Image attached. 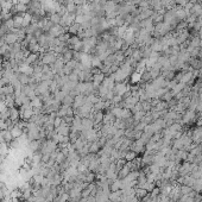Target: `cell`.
<instances>
[{
    "instance_id": "cell-11",
    "label": "cell",
    "mask_w": 202,
    "mask_h": 202,
    "mask_svg": "<svg viewBox=\"0 0 202 202\" xmlns=\"http://www.w3.org/2000/svg\"><path fill=\"white\" fill-rule=\"evenodd\" d=\"M121 199H123V191L120 190L109 194V202H121Z\"/></svg>"
},
{
    "instance_id": "cell-26",
    "label": "cell",
    "mask_w": 202,
    "mask_h": 202,
    "mask_svg": "<svg viewBox=\"0 0 202 202\" xmlns=\"http://www.w3.org/2000/svg\"><path fill=\"white\" fill-rule=\"evenodd\" d=\"M145 1H148V0H145Z\"/></svg>"
},
{
    "instance_id": "cell-13",
    "label": "cell",
    "mask_w": 202,
    "mask_h": 202,
    "mask_svg": "<svg viewBox=\"0 0 202 202\" xmlns=\"http://www.w3.org/2000/svg\"><path fill=\"white\" fill-rule=\"evenodd\" d=\"M0 133H1V136H2V138H4V140H5L6 144H10V143L13 140V137H12L10 130H1Z\"/></svg>"
},
{
    "instance_id": "cell-3",
    "label": "cell",
    "mask_w": 202,
    "mask_h": 202,
    "mask_svg": "<svg viewBox=\"0 0 202 202\" xmlns=\"http://www.w3.org/2000/svg\"><path fill=\"white\" fill-rule=\"evenodd\" d=\"M123 187H124V184H123L121 179H114V181H112V182L109 183V191H111V193L118 191V190H120Z\"/></svg>"
},
{
    "instance_id": "cell-25",
    "label": "cell",
    "mask_w": 202,
    "mask_h": 202,
    "mask_svg": "<svg viewBox=\"0 0 202 202\" xmlns=\"http://www.w3.org/2000/svg\"><path fill=\"white\" fill-rule=\"evenodd\" d=\"M4 24V22H2V17H1V15H0V26Z\"/></svg>"
},
{
    "instance_id": "cell-9",
    "label": "cell",
    "mask_w": 202,
    "mask_h": 202,
    "mask_svg": "<svg viewBox=\"0 0 202 202\" xmlns=\"http://www.w3.org/2000/svg\"><path fill=\"white\" fill-rule=\"evenodd\" d=\"M64 6L67 8V12L68 13H70V15H76V12H78V5L74 2V0L73 1H67Z\"/></svg>"
},
{
    "instance_id": "cell-7",
    "label": "cell",
    "mask_w": 202,
    "mask_h": 202,
    "mask_svg": "<svg viewBox=\"0 0 202 202\" xmlns=\"http://www.w3.org/2000/svg\"><path fill=\"white\" fill-rule=\"evenodd\" d=\"M58 57H60V58H62L64 63H68L69 61H71V60H73V57H74V50L68 49V50H65L62 55H58Z\"/></svg>"
},
{
    "instance_id": "cell-12",
    "label": "cell",
    "mask_w": 202,
    "mask_h": 202,
    "mask_svg": "<svg viewBox=\"0 0 202 202\" xmlns=\"http://www.w3.org/2000/svg\"><path fill=\"white\" fill-rule=\"evenodd\" d=\"M105 74L103 73H99V74H95L93 75V78H92V82L94 83V86H100L102 82H103V80H105Z\"/></svg>"
},
{
    "instance_id": "cell-16",
    "label": "cell",
    "mask_w": 202,
    "mask_h": 202,
    "mask_svg": "<svg viewBox=\"0 0 202 202\" xmlns=\"http://www.w3.org/2000/svg\"><path fill=\"white\" fill-rule=\"evenodd\" d=\"M48 18H49V20L54 24V25H58V24L61 23V18L62 17L60 16L58 13H51V15H49Z\"/></svg>"
},
{
    "instance_id": "cell-22",
    "label": "cell",
    "mask_w": 202,
    "mask_h": 202,
    "mask_svg": "<svg viewBox=\"0 0 202 202\" xmlns=\"http://www.w3.org/2000/svg\"><path fill=\"white\" fill-rule=\"evenodd\" d=\"M0 130H8L7 121L4 119H0Z\"/></svg>"
},
{
    "instance_id": "cell-10",
    "label": "cell",
    "mask_w": 202,
    "mask_h": 202,
    "mask_svg": "<svg viewBox=\"0 0 202 202\" xmlns=\"http://www.w3.org/2000/svg\"><path fill=\"white\" fill-rule=\"evenodd\" d=\"M10 119L12 120V121H19V119H20V114H19V109L17 108L16 106L15 107H11L10 108Z\"/></svg>"
},
{
    "instance_id": "cell-4",
    "label": "cell",
    "mask_w": 202,
    "mask_h": 202,
    "mask_svg": "<svg viewBox=\"0 0 202 202\" xmlns=\"http://www.w3.org/2000/svg\"><path fill=\"white\" fill-rule=\"evenodd\" d=\"M56 131L58 134H61L63 137H69L70 134V126L69 125H67L64 121L62 123V125L58 127V128H56Z\"/></svg>"
},
{
    "instance_id": "cell-1",
    "label": "cell",
    "mask_w": 202,
    "mask_h": 202,
    "mask_svg": "<svg viewBox=\"0 0 202 202\" xmlns=\"http://www.w3.org/2000/svg\"><path fill=\"white\" fill-rule=\"evenodd\" d=\"M64 33H65V29H64L63 26H61L60 24H58V25H54V26L49 30V35H51L54 38H58L60 36H62Z\"/></svg>"
},
{
    "instance_id": "cell-15",
    "label": "cell",
    "mask_w": 202,
    "mask_h": 202,
    "mask_svg": "<svg viewBox=\"0 0 202 202\" xmlns=\"http://www.w3.org/2000/svg\"><path fill=\"white\" fill-rule=\"evenodd\" d=\"M31 106L32 107H37V108H43V101L39 96H35L31 99Z\"/></svg>"
},
{
    "instance_id": "cell-24",
    "label": "cell",
    "mask_w": 202,
    "mask_h": 202,
    "mask_svg": "<svg viewBox=\"0 0 202 202\" xmlns=\"http://www.w3.org/2000/svg\"><path fill=\"white\" fill-rule=\"evenodd\" d=\"M5 143V140H4V138H2V136H1V133H0V145H2Z\"/></svg>"
},
{
    "instance_id": "cell-18",
    "label": "cell",
    "mask_w": 202,
    "mask_h": 202,
    "mask_svg": "<svg viewBox=\"0 0 202 202\" xmlns=\"http://www.w3.org/2000/svg\"><path fill=\"white\" fill-rule=\"evenodd\" d=\"M82 29V26L80 25V24H78V23H74L71 26H69L68 27V31H69V33L70 35H78V31Z\"/></svg>"
},
{
    "instance_id": "cell-23",
    "label": "cell",
    "mask_w": 202,
    "mask_h": 202,
    "mask_svg": "<svg viewBox=\"0 0 202 202\" xmlns=\"http://www.w3.org/2000/svg\"><path fill=\"white\" fill-rule=\"evenodd\" d=\"M4 24H5L6 26H7L10 30L15 27V22H13V18H12V19H8V20H6V22H5Z\"/></svg>"
},
{
    "instance_id": "cell-20",
    "label": "cell",
    "mask_w": 202,
    "mask_h": 202,
    "mask_svg": "<svg viewBox=\"0 0 202 202\" xmlns=\"http://www.w3.org/2000/svg\"><path fill=\"white\" fill-rule=\"evenodd\" d=\"M73 103H74V98H73L70 94H67V95L63 98L62 105H64V106H73Z\"/></svg>"
},
{
    "instance_id": "cell-17",
    "label": "cell",
    "mask_w": 202,
    "mask_h": 202,
    "mask_svg": "<svg viewBox=\"0 0 202 202\" xmlns=\"http://www.w3.org/2000/svg\"><path fill=\"white\" fill-rule=\"evenodd\" d=\"M134 196H136L137 199H144L145 196H148V190L144 189V188H138V189H136V191H134Z\"/></svg>"
},
{
    "instance_id": "cell-5",
    "label": "cell",
    "mask_w": 202,
    "mask_h": 202,
    "mask_svg": "<svg viewBox=\"0 0 202 202\" xmlns=\"http://www.w3.org/2000/svg\"><path fill=\"white\" fill-rule=\"evenodd\" d=\"M4 42L8 44V45H12V44H15L18 42V36H17L16 33H12V32H8L7 35H5L4 36Z\"/></svg>"
},
{
    "instance_id": "cell-19",
    "label": "cell",
    "mask_w": 202,
    "mask_h": 202,
    "mask_svg": "<svg viewBox=\"0 0 202 202\" xmlns=\"http://www.w3.org/2000/svg\"><path fill=\"white\" fill-rule=\"evenodd\" d=\"M124 158L126 162H132V161H134V159L137 158V154H136L134 151H132V150H131V151H127V152L125 154Z\"/></svg>"
},
{
    "instance_id": "cell-2",
    "label": "cell",
    "mask_w": 202,
    "mask_h": 202,
    "mask_svg": "<svg viewBox=\"0 0 202 202\" xmlns=\"http://www.w3.org/2000/svg\"><path fill=\"white\" fill-rule=\"evenodd\" d=\"M131 166H130V163H126L123 169H120V170L118 171V179H125L128 175H130V172H131Z\"/></svg>"
},
{
    "instance_id": "cell-6",
    "label": "cell",
    "mask_w": 202,
    "mask_h": 202,
    "mask_svg": "<svg viewBox=\"0 0 202 202\" xmlns=\"http://www.w3.org/2000/svg\"><path fill=\"white\" fill-rule=\"evenodd\" d=\"M16 74H17V78L20 81V83L23 86L29 85V83L31 82V76H30V75H26V74L20 73V71H17Z\"/></svg>"
},
{
    "instance_id": "cell-8",
    "label": "cell",
    "mask_w": 202,
    "mask_h": 202,
    "mask_svg": "<svg viewBox=\"0 0 202 202\" xmlns=\"http://www.w3.org/2000/svg\"><path fill=\"white\" fill-rule=\"evenodd\" d=\"M10 131H11V134H12L13 139H19V138L24 134V131L17 124H15V126H13Z\"/></svg>"
},
{
    "instance_id": "cell-21",
    "label": "cell",
    "mask_w": 202,
    "mask_h": 202,
    "mask_svg": "<svg viewBox=\"0 0 202 202\" xmlns=\"http://www.w3.org/2000/svg\"><path fill=\"white\" fill-rule=\"evenodd\" d=\"M62 123H63V118L56 117V118H55V120H54V127H55V128H58V127L62 125Z\"/></svg>"
},
{
    "instance_id": "cell-14",
    "label": "cell",
    "mask_w": 202,
    "mask_h": 202,
    "mask_svg": "<svg viewBox=\"0 0 202 202\" xmlns=\"http://www.w3.org/2000/svg\"><path fill=\"white\" fill-rule=\"evenodd\" d=\"M31 23H32V15H30L29 12L23 13V24H22V26L25 29V27H27Z\"/></svg>"
}]
</instances>
